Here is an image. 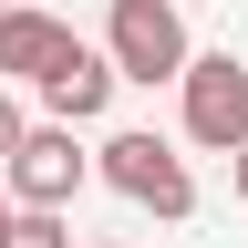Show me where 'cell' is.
<instances>
[{"label": "cell", "mask_w": 248, "mask_h": 248, "mask_svg": "<svg viewBox=\"0 0 248 248\" xmlns=\"http://www.w3.org/2000/svg\"><path fill=\"white\" fill-rule=\"evenodd\" d=\"M93 176H104L114 197L155 207L166 228H176V217H197V176H186V155H176L166 135H104V145H93Z\"/></svg>", "instance_id": "obj_1"}, {"label": "cell", "mask_w": 248, "mask_h": 248, "mask_svg": "<svg viewBox=\"0 0 248 248\" xmlns=\"http://www.w3.org/2000/svg\"><path fill=\"white\" fill-rule=\"evenodd\" d=\"M176 104H186V145L228 155L248 135V62L238 52H186L176 62Z\"/></svg>", "instance_id": "obj_2"}, {"label": "cell", "mask_w": 248, "mask_h": 248, "mask_svg": "<svg viewBox=\"0 0 248 248\" xmlns=\"http://www.w3.org/2000/svg\"><path fill=\"white\" fill-rule=\"evenodd\" d=\"M186 52H197V42H186L176 0H114V11H104V62H114V83H176Z\"/></svg>", "instance_id": "obj_3"}, {"label": "cell", "mask_w": 248, "mask_h": 248, "mask_svg": "<svg viewBox=\"0 0 248 248\" xmlns=\"http://www.w3.org/2000/svg\"><path fill=\"white\" fill-rule=\"evenodd\" d=\"M93 176V155L73 145V124H21V145L0 155V197L11 207H73Z\"/></svg>", "instance_id": "obj_4"}, {"label": "cell", "mask_w": 248, "mask_h": 248, "mask_svg": "<svg viewBox=\"0 0 248 248\" xmlns=\"http://www.w3.org/2000/svg\"><path fill=\"white\" fill-rule=\"evenodd\" d=\"M31 93H42V114H52V124H93V114L114 104V62L93 52V42H62V62H52Z\"/></svg>", "instance_id": "obj_5"}, {"label": "cell", "mask_w": 248, "mask_h": 248, "mask_svg": "<svg viewBox=\"0 0 248 248\" xmlns=\"http://www.w3.org/2000/svg\"><path fill=\"white\" fill-rule=\"evenodd\" d=\"M62 42H73V31H62L52 11H31V0L0 11V73H11V83H42L52 62H62Z\"/></svg>", "instance_id": "obj_6"}, {"label": "cell", "mask_w": 248, "mask_h": 248, "mask_svg": "<svg viewBox=\"0 0 248 248\" xmlns=\"http://www.w3.org/2000/svg\"><path fill=\"white\" fill-rule=\"evenodd\" d=\"M0 248H73V217H62V207H11Z\"/></svg>", "instance_id": "obj_7"}, {"label": "cell", "mask_w": 248, "mask_h": 248, "mask_svg": "<svg viewBox=\"0 0 248 248\" xmlns=\"http://www.w3.org/2000/svg\"><path fill=\"white\" fill-rule=\"evenodd\" d=\"M21 124H31V114L11 104V93H0V155H11V145H21Z\"/></svg>", "instance_id": "obj_8"}, {"label": "cell", "mask_w": 248, "mask_h": 248, "mask_svg": "<svg viewBox=\"0 0 248 248\" xmlns=\"http://www.w3.org/2000/svg\"><path fill=\"white\" fill-rule=\"evenodd\" d=\"M228 176H238V207H248V135L228 145Z\"/></svg>", "instance_id": "obj_9"}, {"label": "cell", "mask_w": 248, "mask_h": 248, "mask_svg": "<svg viewBox=\"0 0 248 248\" xmlns=\"http://www.w3.org/2000/svg\"><path fill=\"white\" fill-rule=\"evenodd\" d=\"M73 248H124V238H73Z\"/></svg>", "instance_id": "obj_10"}, {"label": "cell", "mask_w": 248, "mask_h": 248, "mask_svg": "<svg viewBox=\"0 0 248 248\" xmlns=\"http://www.w3.org/2000/svg\"><path fill=\"white\" fill-rule=\"evenodd\" d=\"M0 228H11V197H0Z\"/></svg>", "instance_id": "obj_11"}]
</instances>
